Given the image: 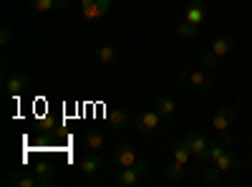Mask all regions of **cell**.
<instances>
[{
	"mask_svg": "<svg viewBox=\"0 0 252 187\" xmlns=\"http://www.w3.org/2000/svg\"><path fill=\"white\" fill-rule=\"evenodd\" d=\"M204 20H207V3L204 0H192L182 13V20L177 26V36L179 38H197Z\"/></svg>",
	"mask_w": 252,
	"mask_h": 187,
	"instance_id": "1",
	"label": "cell"
},
{
	"mask_svg": "<svg viewBox=\"0 0 252 187\" xmlns=\"http://www.w3.org/2000/svg\"><path fill=\"white\" fill-rule=\"evenodd\" d=\"M232 48H235V38H232V36H217V38L212 40V48L202 56L199 66H202V69H212L217 61H222L224 56H229V51H232Z\"/></svg>",
	"mask_w": 252,
	"mask_h": 187,
	"instance_id": "2",
	"label": "cell"
},
{
	"mask_svg": "<svg viewBox=\"0 0 252 187\" xmlns=\"http://www.w3.org/2000/svg\"><path fill=\"white\" fill-rule=\"evenodd\" d=\"M235 119H237V112L229 107H220L217 112H215V116H212V127H215V132L220 134V139H224V142H229L232 137H229V129L235 127Z\"/></svg>",
	"mask_w": 252,
	"mask_h": 187,
	"instance_id": "3",
	"label": "cell"
},
{
	"mask_svg": "<svg viewBox=\"0 0 252 187\" xmlns=\"http://www.w3.org/2000/svg\"><path fill=\"white\" fill-rule=\"evenodd\" d=\"M149 175V164H146L144 159L136 164V167H121L116 170V177H114V185L116 187H134L141 177Z\"/></svg>",
	"mask_w": 252,
	"mask_h": 187,
	"instance_id": "4",
	"label": "cell"
},
{
	"mask_svg": "<svg viewBox=\"0 0 252 187\" xmlns=\"http://www.w3.org/2000/svg\"><path fill=\"white\" fill-rule=\"evenodd\" d=\"M177 78L179 81H187L189 86H194V89H199V91H209L215 86V76L209 74L207 69H197V71H179L177 74Z\"/></svg>",
	"mask_w": 252,
	"mask_h": 187,
	"instance_id": "5",
	"label": "cell"
},
{
	"mask_svg": "<svg viewBox=\"0 0 252 187\" xmlns=\"http://www.w3.org/2000/svg\"><path fill=\"white\" fill-rule=\"evenodd\" d=\"M159 127H164V119L157 109H146L136 119V134H141V137H149V134L159 132Z\"/></svg>",
	"mask_w": 252,
	"mask_h": 187,
	"instance_id": "6",
	"label": "cell"
},
{
	"mask_svg": "<svg viewBox=\"0 0 252 187\" xmlns=\"http://www.w3.org/2000/svg\"><path fill=\"white\" fill-rule=\"evenodd\" d=\"M184 142L189 144V150H192V154H194V159H197V162H207L209 144H212V139H207L202 132L192 129V132H187V134H184Z\"/></svg>",
	"mask_w": 252,
	"mask_h": 187,
	"instance_id": "7",
	"label": "cell"
},
{
	"mask_svg": "<svg viewBox=\"0 0 252 187\" xmlns=\"http://www.w3.org/2000/svg\"><path fill=\"white\" fill-rule=\"evenodd\" d=\"M141 162V157L136 154V150L131 147L129 142H121L116 144V150H114V164L121 170V167H136V164Z\"/></svg>",
	"mask_w": 252,
	"mask_h": 187,
	"instance_id": "8",
	"label": "cell"
},
{
	"mask_svg": "<svg viewBox=\"0 0 252 187\" xmlns=\"http://www.w3.org/2000/svg\"><path fill=\"white\" fill-rule=\"evenodd\" d=\"M154 109L161 114L164 119V127H174V119H177V101L169 94H159L154 101Z\"/></svg>",
	"mask_w": 252,
	"mask_h": 187,
	"instance_id": "9",
	"label": "cell"
},
{
	"mask_svg": "<svg viewBox=\"0 0 252 187\" xmlns=\"http://www.w3.org/2000/svg\"><path fill=\"white\" fill-rule=\"evenodd\" d=\"M8 182L15 187H51L53 185V182L38 177L35 172H28V170H15V175H10Z\"/></svg>",
	"mask_w": 252,
	"mask_h": 187,
	"instance_id": "10",
	"label": "cell"
},
{
	"mask_svg": "<svg viewBox=\"0 0 252 187\" xmlns=\"http://www.w3.org/2000/svg\"><path fill=\"white\" fill-rule=\"evenodd\" d=\"M3 89L10 96H20L28 91V76L26 74H5L3 76Z\"/></svg>",
	"mask_w": 252,
	"mask_h": 187,
	"instance_id": "11",
	"label": "cell"
},
{
	"mask_svg": "<svg viewBox=\"0 0 252 187\" xmlns=\"http://www.w3.org/2000/svg\"><path fill=\"white\" fill-rule=\"evenodd\" d=\"M172 159L179 162V164H184V167H189V164H192L194 154H192V150H189V144L184 142V137L174 142V147H172Z\"/></svg>",
	"mask_w": 252,
	"mask_h": 187,
	"instance_id": "12",
	"label": "cell"
},
{
	"mask_svg": "<svg viewBox=\"0 0 252 187\" xmlns=\"http://www.w3.org/2000/svg\"><path fill=\"white\" fill-rule=\"evenodd\" d=\"M240 164V157H237V152L235 150H224L222 154H220V159L215 162V167L222 172V175H227V172H232L235 167Z\"/></svg>",
	"mask_w": 252,
	"mask_h": 187,
	"instance_id": "13",
	"label": "cell"
},
{
	"mask_svg": "<svg viewBox=\"0 0 252 187\" xmlns=\"http://www.w3.org/2000/svg\"><path fill=\"white\" fill-rule=\"evenodd\" d=\"M31 8L35 13H48V10H68V0H31Z\"/></svg>",
	"mask_w": 252,
	"mask_h": 187,
	"instance_id": "14",
	"label": "cell"
},
{
	"mask_svg": "<svg viewBox=\"0 0 252 187\" xmlns=\"http://www.w3.org/2000/svg\"><path fill=\"white\" fill-rule=\"evenodd\" d=\"M78 167L83 175H96L101 170V154L98 152H89V154H83L81 162H78Z\"/></svg>",
	"mask_w": 252,
	"mask_h": 187,
	"instance_id": "15",
	"label": "cell"
},
{
	"mask_svg": "<svg viewBox=\"0 0 252 187\" xmlns=\"http://www.w3.org/2000/svg\"><path fill=\"white\" fill-rule=\"evenodd\" d=\"M106 119H109V124H114L116 129L129 127V121H131V116H129V109H121V107H114V109H109V112H106Z\"/></svg>",
	"mask_w": 252,
	"mask_h": 187,
	"instance_id": "16",
	"label": "cell"
},
{
	"mask_svg": "<svg viewBox=\"0 0 252 187\" xmlns=\"http://www.w3.org/2000/svg\"><path fill=\"white\" fill-rule=\"evenodd\" d=\"M109 8H111V0H98V3H94L89 8H81V13H83V18L94 20V18H103L109 13Z\"/></svg>",
	"mask_w": 252,
	"mask_h": 187,
	"instance_id": "17",
	"label": "cell"
},
{
	"mask_svg": "<svg viewBox=\"0 0 252 187\" xmlns=\"http://www.w3.org/2000/svg\"><path fill=\"white\" fill-rule=\"evenodd\" d=\"M96 61H98V64H103V66H114L116 64V48L111 43L98 46L96 48Z\"/></svg>",
	"mask_w": 252,
	"mask_h": 187,
	"instance_id": "18",
	"label": "cell"
},
{
	"mask_svg": "<svg viewBox=\"0 0 252 187\" xmlns=\"http://www.w3.org/2000/svg\"><path fill=\"white\" fill-rule=\"evenodd\" d=\"M83 144H86L89 152H101L103 144H106V139H103V134H98V132H86V137H83Z\"/></svg>",
	"mask_w": 252,
	"mask_h": 187,
	"instance_id": "19",
	"label": "cell"
},
{
	"mask_svg": "<svg viewBox=\"0 0 252 187\" xmlns=\"http://www.w3.org/2000/svg\"><path fill=\"white\" fill-rule=\"evenodd\" d=\"M187 170H189V167H184V164H179V162H174V159H172V164L164 170V177L169 180V182H179V180H184Z\"/></svg>",
	"mask_w": 252,
	"mask_h": 187,
	"instance_id": "20",
	"label": "cell"
},
{
	"mask_svg": "<svg viewBox=\"0 0 252 187\" xmlns=\"http://www.w3.org/2000/svg\"><path fill=\"white\" fill-rule=\"evenodd\" d=\"M227 144H229V142H224V139H220V142L215 139L212 144H209V154H207V162H209V164H215V162L220 159V154L227 150Z\"/></svg>",
	"mask_w": 252,
	"mask_h": 187,
	"instance_id": "21",
	"label": "cell"
},
{
	"mask_svg": "<svg viewBox=\"0 0 252 187\" xmlns=\"http://www.w3.org/2000/svg\"><path fill=\"white\" fill-rule=\"evenodd\" d=\"M13 40H15V38H13V28L5 23V26H3V33H0V43H3V46L8 48V46L13 43Z\"/></svg>",
	"mask_w": 252,
	"mask_h": 187,
	"instance_id": "22",
	"label": "cell"
}]
</instances>
